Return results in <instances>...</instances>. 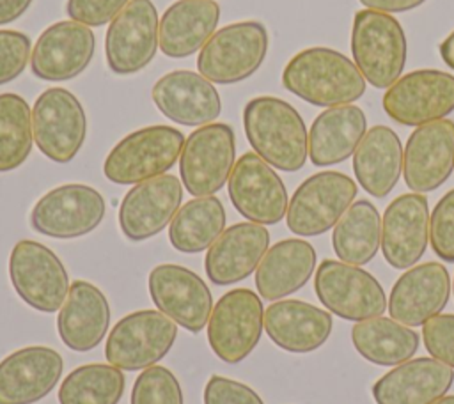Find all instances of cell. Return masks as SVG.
<instances>
[{
	"label": "cell",
	"mask_w": 454,
	"mask_h": 404,
	"mask_svg": "<svg viewBox=\"0 0 454 404\" xmlns=\"http://www.w3.org/2000/svg\"><path fill=\"white\" fill-rule=\"evenodd\" d=\"M262 326L261 298L250 289H234L213 305L207 321V342L222 361L239 363L257 346Z\"/></svg>",
	"instance_id": "cell-10"
},
{
	"label": "cell",
	"mask_w": 454,
	"mask_h": 404,
	"mask_svg": "<svg viewBox=\"0 0 454 404\" xmlns=\"http://www.w3.org/2000/svg\"><path fill=\"white\" fill-rule=\"evenodd\" d=\"M227 184L234 209L248 221L273 225L286 216L287 190L273 167L255 152H245L234 163Z\"/></svg>",
	"instance_id": "cell-16"
},
{
	"label": "cell",
	"mask_w": 454,
	"mask_h": 404,
	"mask_svg": "<svg viewBox=\"0 0 454 404\" xmlns=\"http://www.w3.org/2000/svg\"><path fill=\"white\" fill-rule=\"evenodd\" d=\"M356 197V184L340 172L325 170L307 177L293 193L286 221L293 234L319 236L333 229Z\"/></svg>",
	"instance_id": "cell-7"
},
{
	"label": "cell",
	"mask_w": 454,
	"mask_h": 404,
	"mask_svg": "<svg viewBox=\"0 0 454 404\" xmlns=\"http://www.w3.org/2000/svg\"><path fill=\"white\" fill-rule=\"evenodd\" d=\"M314 289L319 301L346 321L378 317L388 308L380 282L369 271L342 260H323L314 276Z\"/></svg>",
	"instance_id": "cell-9"
},
{
	"label": "cell",
	"mask_w": 454,
	"mask_h": 404,
	"mask_svg": "<svg viewBox=\"0 0 454 404\" xmlns=\"http://www.w3.org/2000/svg\"><path fill=\"white\" fill-rule=\"evenodd\" d=\"M399 136L388 126L367 129L353 154V170L360 186L372 197H387L397 184L403 172Z\"/></svg>",
	"instance_id": "cell-32"
},
{
	"label": "cell",
	"mask_w": 454,
	"mask_h": 404,
	"mask_svg": "<svg viewBox=\"0 0 454 404\" xmlns=\"http://www.w3.org/2000/svg\"><path fill=\"white\" fill-rule=\"evenodd\" d=\"M426 0H360L365 9H374L381 12H406L419 5H422Z\"/></svg>",
	"instance_id": "cell-44"
},
{
	"label": "cell",
	"mask_w": 454,
	"mask_h": 404,
	"mask_svg": "<svg viewBox=\"0 0 454 404\" xmlns=\"http://www.w3.org/2000/svg\"><path fill=\"white\" fill-rule=\"evenodd\" d=\"M429 207L422 193L394 198L381 220V252L395 269H408L424 255L429 243Z\"/></svg>",
	"instance_id": "cell-21"
},
{
	"label": "cell",
	"mask_w": 454,
	"mask_h": 404,
	"mask_svg": "<svg viewBox=\"0 0 454 404\" xmlns=\"http://www.w3.org/2000/svg\"><path fill=\"white\" fill-rule=\"evenodd\" d=\"M32 133L46 158L69 163L82 149L87 133V119L78 97L62 87L41 92L32 108Z\"/></svg>",
	"instance_id": "cell-12"
},
{
	"label": "cell",
	"mask_w": 454,
	"mask_h": 404,
	"mask_svg": "<svg viewBox=\"0 0 454 404\" xmlns=\"http://www.w3.org/2000/svg\"><path fill=\"white\" fill-rule=\"evenodd\" d=\"M149 294L156 308L176 324L199 333L209 321L213 296L206 282L179 264H160L147 278Z\"/></svg>",
	"instance_id": "cell-17"
},
{
	"label": "cell",
	"mask_w": 454,
	"mask_h": 404,
	"mask_svg": "<svg viewBox=\"0 0 454 404\" xmlns=\"http://www.w3.org/2000/svg\"><path fill=\"white\" fill-rule=\"evenodd\" d=\"M314 246L298 237L282 239L264 253L255 269V287L262 299L278 301L301 289L316 269Z\"/></svg>",
	"instance_id": "cell-29"
},
{
	"label": "cell",
	"mask_w": 454,
	"mask_h": 404,
	"mask_svg": "<svg viewBox=\"0 0 454 404\" xmlns=\"http://www.w3.org/2000/svg\"><path fill=\"white\" fill-rule=\"evenodd\" d=\"M450 296V276L443 264L411 266L394 284L388 298L390 317L410 328L440 314Z\"/></svg>",
	"instance_id": "cell-23"
},
{
	"label": "cell",
	"mask_w": 454,
	"mask_h": 404,
	"mask_svg": "<svg viewBox=\"0 0 454 404\" xmlns=\"http://www.w3.org/2000/svg\"><path fill=\"white\" fill-rule=\"evenodd\" d=\"M427 353L454 369V314H436L422 324Z\"/></svg>",
	"instance_id": "cell-41"
},
{
	"label": "cell",
	"mask_w": 454,
	"mask_h": 404,
	"mask_svg": "<svg viewBox=\"0 0 454 404\" xmlns=\"http://www.w3.org/2000/svg\"><path fill=\"white\" fill-rule=\"evenodd\" d=\"M367 133V119L360 106L342 105L321 112L309 131V158L316 167H330L355 154Z\"/></svg>",
	"instance_id": "cell-31"
},
{
	"label": "cell",
	"mask_w": 454,
	"mask_h": 404,
	"mask_svg": "<svg viewBox=\"0 0 454 404\" xmlns=\"http://www.w3.org/2000/svg\"><path fill=\"white\" fill-rule=\"evenodd\" d=\"M177 324L160 310L124 315L106 337L105 358L121 370H142L160 361L174 346Z\"/></svg>",
	"instance_id": "cell-8"
},
{
	"label": "cell",
	"mask_w": 454,
	"mask_h": 404,
	"mask_svg": "<svg viewBox=\"0 0 454 404\" xmlns=\"http://www.w3.org/2000/svg\"><path fill=\"white\" fill-rule=\"evenodd\" d=\"M131 404H183L181 385L168 369L151 365L135 379Z\"/></svg>",
	"instance_id": "cell-38"
},
{
	"label": "cell",
	"mask_w": 454,
	"mask_h": 404,
	"mask_svg": "<svg viewBox=\"0 0 454 404\" xmlns=\"http://www.w3.org/2000/svg\"><path fill=\"white\" fill-rule=\"evenodd\" d=\"M184 140V135L172 126L154 124L137 129L108 152L103 174L115 184H138L163 175L181 156Z\"/></svg>",
	"instance_id": "cell-4"
},
{
	"label": "cell",
	"mask_w": 454,
	"mask_h": 404,
	"mask_svg": "<svg viewBox=\"0 0 454 404\" xmlns=\"http://www.w3.org/2000/svg\"><path fill=\"white\" fill-rule=\"evenodd\" d=\"M220 5L215 0H177L161 16L158 43L163 55L184 58L202 50L216 32Z\"/></svg>",
	"instance_id": "cell-30"
},
{
	"label": "cell",
	"mask_w": 454,
	"mask_h": 404,
	"mask_svg": "<svg viewBox=\"0 0 454 404\" xmlns=\"http://www.w3.org/2000/svg\"><path fill=\"white\" fill-rule=\"evenodd\" d=\"M333 252L339 260L364 266L374 259L381 245V218L369 200L353 202L333 227Z\"/></svg>",
	"instance_id": "cell-34"
},
{
	"label": "cell",
	"mask_w": 454,
	"mask_h": 404,
	"mask_svg": "<svg viewBox=\"0 0 454 404\" xmlns=\"http://www.w3.org/2000/svg\"><path fill=\"white\" fill-rule=\"evenodd\" d=\"M266 51L268 30L262 23H231L206 41L197 57V69L211 83H238L261 67Z\"/></svg>",
	"instance_id": "cell-5"
},
{
	"label": "cell",
	"mask_w": 454,
	"mask_h": 404,
	"mask_svg": "<svg viewBox=\"0 0 454 404\" xmlns=\"http://www.w3.org/2000/svg\"><path fill=\"white\" fill-rule=\"evenodd\" d=\"M333 328L332 315L301 299H280L264 310V330L284 351L310 353L321 347Z\"/></svg>",
	"instance_id": "cell-28"
},
{
	"label": "cell",
	"mask_w": 454,
	"mask_h": 404,
	"mask_svg": "<svg viewBox=\"0 0 454 404\" xmlns=\"http://www.w3.org/2000/svg\"><path fill=\"white\" fill-rule=\"evenodd\" d=\"M64 370L62 356L46 346L21 347L0 361V404H34L44 399Z\"/></svg>",
	"instance_id": "cell-22"
},
{
	"label": "cell",
	"mask_w": 454,
	"mask_h": 404,
	"mask_svg": "<svg viewBox=\"0 0 454 404\" xmlns=\"http://www.w3.org/2000/svg\"><path fill=\"white\" fill-rule=\"evenodd\" d=\"M129 0H67L66 11L73 21L103 27L112 21Z\"/></svg>",
	"instance_id": "cell-43"
},
{
	"label": "cell",
	"mask_w": 454,
	"mask_h": 404,
	"mask_svg": "<svg viewBox=\"0 0 454 404\" xmlns=\"http://www.w3.org/2000/svg\"><path fill=\"white\" fill-rule=\"evenodd\" d=\"M158 11L151 0H129L110 21L105 35V57L115 74L144 69L158 50Z\"/></svg>",
	"instance_id": "cell-15"
},
{
	"label": "cell",
	"mask_w": 454,
	"mask_h": 404,
	"mask_svg": "<svg viewBox=\"0 0 454 404\" xmlns=\"http://www.w3.org/2000/svg\"><path fill=\"white\" fill-rule=\"evenodd\" d=\"M433 404H454V395H443L442 399L434 400Z\"/></svg>",
	"instance_id": "cell-47"
},
{
	"label": "cell",
	"mask_w": 454,
	"mask_h": 404,
	"mask_svg": "<svg viewBox=\"0 0 454 404\" xmlns=\"http://www.w3.org/2000/svg\"><path fill=\"white\" fill-rule=\"evenodd\" d=\"M32 0H0V25H7L18 19L28 7Z\"/></svg>",
	"instance_id": "cell-45"
},
{
	"label": "cell",
	"mask_w": 454,
	"mask_h": 404,
	"mask_svg": "<svg viewBox=\"0 0 454 404\" xmlns=\"http://www.w3.org/2000/svg\"><path fill=\"white\" fill-rule=\"evenodd\" d=\"M34 144L32 110L14 94H0V172L18 168L30 154Z\"/></svg>",
	"instance_id": "cell-37"
},
{
	"label": "cell",
	"mask_w": 454,
	"mask_h": 404,
	"mask_svg": "<svg viewBox=\"0 0 454 404\" xmlns=\"http://www.w3.org/2000/svg\"><path fill=\"white\" fill-rule=\"evenodd\" d=\"M351 342L367 361L385 367L411 360L419 349V335L410 326L383 315L358 321L351 330Z\"/></svg>",
	"instance_id": "cell-33"
},
{
	"label": "cell",
	"mask_w": 454,
	"mask_h": 404,
	"mask_svg": "<svg viewBox=\"0 0 454 404\" xmlns=\"http://www.w3.org/2000/svg\"><path fill=\"white\" fill-rule=\"evenodd\" d=\"M429 241L442 260L454 262V188L438 200L431 213Z\"/></svg>",
	"instance_id": "cell-39"
},
{
	"label": "cell",
	"mask_w": 454,
	"mask_h": 404,
	"mask_svg": "<svg viewBox=\"0 0 454 404\" xmlns=\"http://www.w3.org/2000/svg\"><path fill=\"white\" fill-rule=\"evenodd\" d=\"M124 374L110 363H87L71 370L60 388V404H117L124 393Z\"/></svg>",
	"instance_id": "cell-36"
},
{
	"label": "cell",
	"mask_w": 454,
	"mask_h": 404,
	"mask_svg": "<svg viewBox=\"0 0 454 404\" xmlns=\"http://www.w3.org/2000/svg\"><path fill=\"white\" fill-rule=\"evenodd\" d=\"M108 324L110 305L106 296L90 282H73L57 317L60 340L69 349L85 353L101 344Z\"/></svg>",
	"instance_id": "cell-27"
},
{
	"label": "cell",
	"mask_w": 454,
	"mask_h": 404,
	"mask_svg": "<svg viewBox=\"0 0 454 404\" xmlns=\"http://www.w3.org/2000/svg\"><path fill=\"white\" fill-rule=\"evenodd\" d=\"M32 55V41L18 30H0V85L16 80Z\"/></svg>",
	"instance_id": "cell-40"
},
{
	"label": "cell",
	"mask_w": 454,
	"mask_h": 404,
	"mask_svg": "<svg viewBox=\"0 0 454 404\" xmlns=\"http://www.w3.org/2000/svg\"><path fill=\"white\" fill-rule=\"evenodd\" d=\"M236 158V136L229 124L209 122L184 140L179 175L193 197L215 195L229 181Z\"/></svg>",
	"instance_id": "cell-6"
},
{
	"label": "cell",
	"mask_w": 454,
	"mask_h": 404,
	"mask_svg": "<svg viewBox=\"0 0 454 404\" xmlns=\"http://www.w3.org/2000/svg\"><path fill=\"white\" fill-rule=\"evenodd\" d=\"M94 48L96 37L87 25L57 21L35 41L30 55L32 73L46 82L71 80L90 64Z\"/></svg>",
	"instance_id": "cell-20"
},
{
	"label": "cell",
	"mask_w": 454,
	"mask_h": 404,
	"mask_svg": "<svg viewBox=\"0 0 454 404\" xmlns=\"http://www.w3.org/2000/svg\"><path fill=\"white\" fill-rule=\"evenodd\" d=\"M181 181L163 174L135 184L119 207V227L129 241H144L160 234L179 211Z\"/></svg>",
	"instance_id": "cell-19"
},
{
	"label": "cell",
	"mask_w": 454,
	"mask_h": 404,
	"mask_svg": "<svg viewBox=\"0 0 454 404\" xmlns=\"http://www.w3.org/2000/svg\"><path fill=\"white\" fill-rule=\"evenodd\" d=\"M225 230V209L218 197H197L179 207L168 225L170 245L183 253L209 248Z\"/></svg>",
	"instance_id": "cell-35"
},
{
	"label": "cell",
	"mask_w": 454,
	"mask_h": 404,
	"mask_svg": "<svg viewBox=\"0 0 454 404\" xmlns=\"http://www.w3.org/2000/svg\"><path fill=\"white\" fill-rule=\"evenodd\" d=\"M153 101L170 120L183 126H204L222 112L215 85L200 73L177 69L163 74L153 87Z\"/></svg>",
	"instance_id": "cell-25"
},
{
	"label": "cell",
	"mask_w": 454,
	"mask_h": 404,
	"mask_svg": "<svg viewBox=\"0 0 454 404\" xmlns=\"http://www.w3.org/2000/svg\"><path fill=\"white\" fill-rule=\"evenodd\" d=\"M365 78L356 64L332 48L298 51L282 71V85L300 99L316 106H342L360 99Z\"/></svg>",
	"instance_id": "cell-1"
},
{
	"label": "cell",
	"mask_w": 454,
	"mask_h": 404,
	"mask_svg": "<svg viewBox=\"0 0 454 404\" xmlns=\"http://www.w3.org/2000/svg\"><path fill=\"white\" fill-rule=\"evenodd\" d=\"M440 55H442V60H443L450 69H454V30L442 41V44H440Z\"/></svg>",
	"instance_id": "cell-46"
},
{
	"label": "cell",
	"mask_w": 454,
	"mask_h": 404,
	"mask_svg": "<svg viewBox=\"0 0 454 404\" xmlns=\"http://www.w3.org/2000/svg\"><path fill=\"white\" fill-rule=\"evenodd\" d=\"M454 170V120L440 119L417 126L404 147L403 175L415 193L440 188Z\"/></svg>",
	"instance_id": "cell-18"
},
{
	"label": "cell",
	"mask_w": 454,
	"mask_h": 404,
	"mask_svg": "<svg viewBox=\"0 0 454 404\" xmlns=\"http://www.w3.org/2000/svg\"><path fill=\"white\" fill-rule=\"evenodd\" d=\"M105 209V198L92 186L62 184L35 202L30 211V227L57 239L80 237L101 223Z\"/></svg>",
	"instance_id": "cell-14"
},
{
	"label": "cell",
	"mask_w": 454,
	"mask_h": 404,
	"mask_svg": "<svg viewBox=\"0 0 454 404\" xmlns=\"http://www.w3.org/2000/svg\"><path fill=\"white\" fill-rule=\"evenodd\" d=\"M454 381L452 367L436 358H415L395 365L372 385L376 404H433Z\"/></svg>",
	"instance_id": "cell-26"
},
{
	"label": "cell",
	"mask_w": 454,
	"mask_h": 404,
	"mask_svg": "<svg viewBox=\"0 0 454 404\" xmlns=\"http://www.w3.org/2000/svg\"><path fill=\"white\" fill-rule=\"evenodd\" d=\"M245 135L257 156L284 172L300 170L309 156V133L293 105L275 96L250 99L243 110Z\"/></svg>",
	"instance_id": "cell-2"
},
{
	"label": "cell",
	"mask_w": 454,
	"mask_h": 404,
	"mask_svg": "<svg viewBox=\"0 0 454 404\" xmlns=\"http://www.w3.org/2000/svg\"><path fill=\"white\" fill-rule=\"evenodd\" d=\"M270 248V232L254 221L234 223L207 248L204 268L216 285H231L250 276Z\"/></svg>",
	"instance_id": "cell-24"
},
{
	"label": "cell",
	"mask_w": 454,
	"mask_h": 404,
	"mask_svg": "<svg viewBox=\"0 0 454 404\" xmlns=\"http://www.w3.org/2000/svg\"><path fill=\"white\" fill-rule=\"evenodd\" d=\"M387 115L403 126H422L454 112V74L417 69L392 83L381 99Z\"/></svg>",
	"instance_id": "cell-13"
},
{
	"label": "cell",
	"mask_w": 454,
	"mask_h": 404,
	"mask_svg": "<svg viewBox=\"0 0 454 404\" xmlns=\"http://www.w3.org/2000/svg\"><path fill=\"white\" fill-rule=\"evenodd\" d=\"M351 53L367 83L388 89L406 64V35L401 23L388 12L362 9L353 18Z\"/></svg>",
	"instance_id": "cell-3"
},
{
	"label": "cell",
	"mask_w": 454,
	"mask_h": 404,
	"mask_svg": "<svg viewBox=\"0 0 454 404\" xmlns=\"http://www.w3.org/2000/svg\"><path fill=\"white\" fill-rule=\"evenodd\" d=\"M9 276L18 296L32 308L51 314L60 310L69 276L62 260L43 243L21 239L9 257Z\"/></svg>",
	"instance_id": "cell-11"
},
{
	"label": "cell",
	"mask_w": 454,
	"mask_h": 404,
	"mask_svg": "<svg viewBox=\"0 0 454 404\" xmlns=\"http://www.w3.org/2000/svg\"><path fill=\"white\" fill-rule=\"evenodd\" d=\"M204 404H264V402L259 397V393L250 386L215 374L206 383Z\"/></svg>",
	"instance_id": "cell-42"
}]
</instances>
